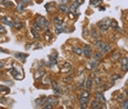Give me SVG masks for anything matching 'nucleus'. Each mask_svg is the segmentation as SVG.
<instances>
[{
	"label": "nucleus",
	"instance_id": "1",
	"mask_svg": "<svg viewBox=\"0 0 128 109\" xmlns=\"http://www.w3.org/2000/svg\"><path fill=\"white\" fill-rule=\"evenodd\" d=\"M110 21H112V20L104 19L97 23V26H98L99 30H102V31H107V30L110 28Z\"/></svg>",
	"mask_w": 128,
	"mask_h": 109
},
{
	"label": "nucleus",
	"instance_id": "2",
	"mask_svg": "<svg viewBox=\"0 0 128 109\" xmlns=\"http://www.w3.org/2000/svg\"><path fill=\"white\" fill-rule=\"evenodd\" d=\"M35 21H37V22L39 23V26H41L42 29H48L49 26H50V24H49V21H48L46 19H45L44 17L39 16V18H38L37 20H35Z\"/></svg>",
	"mask_w": 128,
	"mask_h": 109
},
{
	"label": "nucleus",
	"instance_id": "3",
	"mask_svg": "<svg viewBox=\"0 0 128 109\" xmlns=\"http://www.w3.org/2000/svg\"><path fill=\"white\" fill-rule=\"evenodd\" d=\"M78 100H80L81 104V108H85L86 105H88V101H90V97H84V96H78Z\"/></svg>",
	"mask_w": 128,
	"mask_h": 109
},
{
	"label": "nucleus",
	"instance_id": "4",
	"mask_svg": "<svg viewBox=\"0 0 128 109\" xmlns=\"http://www.w3.org/2000/svg\"><path fill=\"white\" fill-rule=\"evenodd\" d=\"M120 66H122V71L123 72H127L128 71V57H123L120 61Z\"/></svg>",
	"mask_w": 128,
	"mask_h": 109
},
{
	"label": "nucleus",
	"instance_id": "5",
	"mask_svg": "<svg viewBox=\"0 0 128 109\" xmlns=\"http://www.w3.org/2000/svg\"><path fill=\"white\" fill-rule=\"evenodd\" d=\"M83 54L86 56V57L90 58L92 55H93V53H92V48H91L90 45H85L83 48Z\"/></svg>",
	"mask_w": 128,
	"mask_h": 109
},
{
	"label": "nucleus",
	"instance_id": "6",
	"mask_svg": "<svg viewBox=\"0 0 128 109\" xmlns=\"http://www.w3.org/2000/svg\"><path fill=\"white\" fill-rule=\"evenodd\" d=\"M55 30H56V32L58 33H62L64 31V29H65V24L63 23V21L62 22H59V23H55Z\"/></svg>",
	"mask_w": 128,
	"mask_h": 109
},
{
	"label": "nucleus",
	"instance_id": "7",
	"mask_svg": "<svg viewBox=\"0 0 128 109\" xmlns=\"http://www.w3.org/2000/svg\"><path fill=\"white\" fill-rule=\"evenodd\" d=\"M1 21H2L3 24H7V26H13V24H14V22L10 19L9 17H2L1 18Z\"/></svg>",
	"mask_w": 128,
	"mask_h": 109
},
{
	"label": "nucleus",
	"instance_id": "8",
	"mask_svg": "<svg viewBox=\"0 0 128 109\" xmlns=\"http://www.w3.org/2000/svg\"><path fill=\"white\" fill-rule=\"evenodd\" d=\"M44 104H48V105H56L58 104V100L55 99L54 97H46V99H45V103Z\"/></svg>",
	"mask_w": 128,
	"mask_h": 109
},
{
	"label": "nucleus",
	"instance_id": "9",
	"mask_svg": "<svg viewBox=\"0 0 128 109\" xmlns=\"http://www.w3.org/2000/svg\"><path fill=\"white\" fill-rule=\"evenodd\" d=\"M95 99L98 100L101 104H105V103H106V99H105V97L103 96V94L96 93V94H95Z\"/></svg>",
	"mask_w": 128,
	"mask_h": 109
},
{
	"label": "nucleus",
	"instance_id": "10",
	"mask_svg": "<svg viewBox=\"0 0 128 109\" xmlns=\"http://www.w3.org/2000/svg\"><path fill=\"white\" fill-rule=\"evenodd\" d=\"M59 10H60L61 12H64V13L70 12V8H69L66 4H64V3H60V6H59Z\"/></svg>",
	"mask_w": 128,
	"mask_h": 109
},
{
	"label": "nucleus",
	"instance_id": "11",
	"mask_svg": "<svg viewBox=\"0 0 128 109\" xmlns=\"http://www.w3.org/2000/svg\"><path fill=\"white\" fill-rule=\"evenodd\" d=\"M10 73H11V75H12L16 79H21V76H20V74L18 73V71H17L16 68H11V70H10Z\"/></svg>",
	"mask_w": 128,
	"mask_h": 109
},
{
	"label": "nucleus",
	"instance_id": "12",
	"mask_svg": "<svg viewBox=\"0 0 128 109\" xmlns=\"http://www.w3.org/2000/svg\"><path fill=\"white\" fill-rule=\"evenodd\" d=\"M85 88L88 90L92 88V77L91 76H88L86 78V80H85Z\"/></svg>",
	"mask_w": 128,
	"mask_h": 109
},
{
	"label": "nucleus",
	"instance_id": "13",
	"mask_svg": "<svg viewBox=\"0 0 128 109\" xmlns=\"http://www.w3.org/2000/svg\"><path fill=\"white\" fill-rule=\"evenodd\" d=\"M91 108H93V109H98L101 108V103H99L98 100H94V101H92L91 103Z\"/></svg>",
	"mask_w": 128,
	"mask_h": 109
},
{
	"label": "nucleus",
	"instance_id": "14",
	"mask_svg": "<svg viewBox=\"0 0 128 109\" xmlns=\"http://www.w3.org/2000/svg\"><path fill=\"white\" fill-rule=\"evenodd\" d=\"M110 50H112V46H110V44H108V43H105V44H104V46H103V48H102V52H103V53H108V52H110Z\"/></svg>",
	"mask_w": 128,
	"mask_h": 109
},
{
	"label": "nucleus",
	"instance_id": "15",
	"mask_svg": "<svg viewBox=\"0 0 128 109\" xmlns=\"http://www.w3.org/2000/svg\"><path fill=\"white\" fill-rule=\"evenodd\" d=\"M72 51H73L75 54H77V55H82V54H83V48H78V46H74V48H72Z\"/></svg>",
	"mask_w": 128,
	"mask_h": 109
},
{
	"label": "nucleus",
	"instance_id": "16",
	"mask_svg": "<svg viewBox=\"0 0 128 109\" xmlns=\"http://www.w3.org/2000/svg\"><path fill=\"white\" fill-rule=\"evenodd\" d=\"M119 57H120V53L119 52H113V54H112V61L116 62V61H118Z\"/></svg>",
	"mask_w": 128,
	"mask_h": 109
},
{
	"label": "nucleus",
	"instance_id": "17",
	"mask_svg": "<svg viewBox=\"0 0 128 109\" xmlns=\"http://www.w3.org/2000/svg\"><path fill=\"white\" fill-rule=\"evenodd\" d=\"M45 99H46V97H41V98H38V99H35V104H37V106H40V105H44Z\"/></svg>",
	"mask_w": 128,
	"mask_h": 109
},
{
	"label": "nucleus",
	"instance_id": "18",
	"mask_svg": "<svg viewBox=\"0 0 128 109\" xmlns=\"http://www.w3.org/2000/svg\"><path fill=\"white\" fill-rule=\"evenodd\" d=\"M91 34H92V38H93L94 40H97V39L99 38V34H98V32H97V30L96 29L91 30Z\"/></svg>",
	"mask_w": 128,
	"mask_h": 109
},
{
	"label": "nucleus",
	"instance_id": "19",
	"mask_svg": "<svg viewBox=\"0 0 128 109\" xmlns=\"http://www.w3.org/2000/svg\"><path fill=\"white\" fill-rule=\"evenodd\" d=\"M56 57H58V53L56 52H53L51 54V56H50V62H51V64H54L55 62V60H56Z\"/></svg>",
	"mask_w": 128,
	"mask_h": 109
},
{
	"label": "nucleus",
	"instance_id": "20",
	"mask_svg": "<svg viewBox=\"0 0 128 109\" xmlns=\"http://www.w3.org/2000/svg\"><path fill=\"white\" fill-rule=\"evenodd\" d=\"M14 56H16L17 58L22 60V61H24V60L28 57V55H27V54H21V53H16V54H14Z\"/></svg>",
	"mask_w": 128,
	"mask_h": 109
},
{
	"label": "nucleus",
	"instance_id": "21",
	"mask_svg": "<svg viewBox=\"0 0 128 109\" xmlns=\"http://www.w3.org/2000/svg\"><path fill=\"white\" fill-rule=\"evenodd\" d=\"M110 26H112L113 29L115 30V31H117V30L119 29V26H118V23L116 22L115 20H112V21H110Z\"/></svg>",
	"mask_w": 128,
	"mask_h": 109
},
{
	"label": "nucleus",
	"instance_id": "22",
	"mask_svg": "<svg viewBox=\"0 0 128 109\" xmlns=\"http://www.w3.org/2000/svg\"><path fill=\"white\" fill-rule=\"evenodd\" d=\"M3 6L7 7V8H13L14 7V4H13L12 1H9V0H6L5 1V3H3Z\"/></svg>",
	"mask_w": 128,
	"mask_h": 109
},
{
	"label": "nucleus",
	"instance_id": "23",
	"mask_svg": "<svg viewBox=\"0 0 128 109\" xmlns=\"http://www.w3.org/2000/svg\"><path fill=\"white\" fill-rule=\"evenodd\" d=\"M104 44H105V43H104L103 41H97V40H96V42H95V45L99 48V50H101V51H102V48H103V46H104Z\"/></svg>",
	"mask_w": 128,
	"mask_h": 109
},
{
	"label": "nucleus",
	"instance_id": "24",
	"mask_svg": "<svg viewBox=\"0 0 128 109\" xmlns=\"http://www.w3.org/2000/svg\"><path fill=\"white\" fill-rule=\"evenodd\" d=\"M52 85H53V89H54L55 93H56V94H60V87H59L58 83H53Z\"/></svg>",
	"mask_w": 128,
	"mask_h": 109
},
{
	"label": "nucleus",
	"instance_id": "25",
	"mask_svg": "<svg viewBox=\"0 0 128 109\" xmlns=\"http://www.w3.org/2000/svg\"><path fill=\"white\" fill-rule=\"evenodd\" d=\"M99 3H102V0H91L90 1V4L91 6H97Z\"/></svg>",
	"mask_w": 128,
	"mask_h": 109
},
{
	"label": "nucleus",
	"instance_id": "26",
	"mask_svg": "<svg viewBox=\"0 0 128 109\" xmlns=\"http://www.w3.org/2000/svg\"><path fill=\"white\" fill-rule=\"evenodd\" d=\"M119 78H122V75H119V74H115V75H113V76L110 77L112 82H115V80L119 79Z\"/></svg>",
	"mask_w": 128,
	"mask_h": 109
},
{
	"label": "nucleus",
	"instance_id": "27",
	"mask_svg": "<svg viewBox=\"0 0 128 109\" xmlns=\"http://www.w3.org/2000/svg\"><path fill=\"white\" fill-rule=\"evenodd\" d=\"M23 10H24V7H23V3L20 2L18 6H17V11H19V12H22Z\"/></svg>",
	"mask_w": 128,
	"mask_h": 109
},
{
	"label": "nucleus",
	"instance_id": "28",
	"mask_svg": "<svg viewBox=\"0 0 128 109\" xmlns=\"http://www.w3.org/2000/svg\"><path fill=\"white\" fill-rule=\"evenodd\" d=\"M13 26L16 28V29L20 30L21 28H22V22H19V21H17V22H14V24H13Z\"/></svg>",
	"mask_w": 128,
	"mask_h": 109
},
{
	"label": "nucleus",
	"instance_id": "29",
	"mask_svg": "<svg viewBox=\"0 0 128 109\" xmlns=\"http://www.w3.org/2000/svg\"><path fill=\"white\" fill-rule=\"evenodd\" d=\"M98 64V62H97V60H95V61H93L92 63L90 64V67H91V70H94L95 68V66Z\"/></svg>",
	"mask_w": 128,
	"mask_h": 109
},
{
	"label": "nucleus",
	"instance_id": "30",
	"mask_svg": "<svg viewBox=\"0 0 128 109\" xmlns=\"http://www.w3.org/2000/svg\"><path fill=\"white\" fill-rule=\"evenodd\" d=\"M120 108L128 109V99H124V101H123V105L120 106Z\"/></svg>",
	"mask_w": 128,
	"mask_h": 109
},
{
	"label": "nucleus",
	"instance_id": "31",
	"mask_svg": "<svg viewBox=\"0 0 128 109\" xmlns=\"http://www.w3.org/2000/svg\"><path fill=\"white\" fill-rule=\"evenodd\" d=\"M69 70H72V66H71L70 64H67V63H66V64L63 66V72H67Z\"/></svg>",
	"mask_w": 128,
	"mask_h": 109
},
{
	"label": "nucleus",
	"instance_id": "32",
	"mask_svg": "<svg viewBox=\"0 0 128 109\" xmlns=\"http://www.w3.org/2000/svg\"><path fill=\"white\" fill-rule=\"evenodd\" d=\"M33 29H35V30H38L39 31V30H41L42 28L39 26V23L37 22V21H34V22H33Z\"/></svg>",
	"mask_w": 128,
	"mask_h": 109
},
{
	"label": "nucleus",
	"instance_id": "33",
	"mask_svg": "<svg viewBox=\"0 0 128 109\" xmlns=\"http://www.w3.org/2000/svg\"><path fill=\"white\" fill-rule=\"evenodd\" d=\"M84 87H85V80H83L81 84H78V86H77V89H83Z\"/></svg>",
	"mask_w": 128,
	"mask_h": 109
},
{
	"label": "nucleus",
	"instance_id": "34",
	"mask_svg": "<svg viewBox=\"0 0 128 109\" xmlns=\"http://www.w3.org/2000/svg\"><path fill=\"white\" fill-rule=\"evenodd\" d=\"M94 58H95V60H97V61H98V60H101V58H102V54H101L99 52H97V53H96V54L94 55Z\"/></svg>",
	"mask_w": 128,
	"mask_h": 109
},
{
	"label": "nucleus",
	"instance_id": "35",
	"mask_svg": "<svg viewBox=\"0 0 128 109\" xmlns=\"http://www.w3.org/2000/svg\"><path fill=\"white\" fill-rule=\"evenodd\" d=\"M94 82H95L96 85H98V84L102 83V78H101V77H96L95 79H94Z\"/></svg>",
	"mask_w": 128,
	"mask_h": 109
},
{
	"label": "nucleus",
	"instance_id": "36",
	"mask_svg": "<svg viewBox=\"0 0 128 109\" xmlns=\"http://www.w3.org/2000/svg\"><path fill=\"white\" fill-rule=\"evenodd\" d=\"M43 83H44V84H50V83H51V80H50V78H49V76L44 77V79H43Z\"/></svg>",
	"mask_w": 128,
	"mask_h": 109
},
{
	"label": "nucleus",
	"instance_id": "37",
	"mask_svg": "<svg viewBox=\"0 0 128 109\" xmlns=\"http://www.w3.org/2000/svg\"><path fill=\"white\" fill-rule=\"evenodd\" d=\"M0 90L1 92H5V93H8L9 92V88H5V86H1L0 87Z\"/></svg>",
	"mask_w": 128,
	"mask_h": 109
},
{
	"label": "nucleus",
	"instance_id": "38",
	"mask_svg": "<svg viewBox=\"0 0 128 109\" xmlns=\"http://www.w3.org/2000/svg\"><path fill=\"white\" fill-rule=\"evenodd\" d=\"M0 33H6V28L0 24Z\"/></svg>",
	"mask_w": 128,
	"mask_h": 109
},
{
	"label": "nucleus",
	"instance_id": "39",
	"mask_svg": "<svg viewBox=\"0 0 128 109\" xmlns=\"http://www.w3.org/2000/svg\"><path fill=\"white\" fill-rule=\"evenodd\" d=\"M124 99H125V96H124V95H119L118 98H117L118 101H122V100H124Z\"/></svg>",
	"mask_w": 128,
	"mask_h": 109
},
{
	"label": "nucleus",
	"instance_id": "40",
	"mask_svg": "<svg viewBox=\"0 0 128 109\" xmlns=\"http://www.w3.org/2000/svg\"><path fill=\"white\" fill-rule=\"evenodd\" d=\"M59 22H62V20H61V19H59V18H56V17H55V18H54V23H59Z\"/></svg>",
	"mask_w": 128,
	"mask_h": 109
},
{
	"label": "nucleus",
	"instance_id": "41",
	"mask_svg": "<svg viewBox=\"0 0 128 109\" xmlns=\"http://www.w3.org/2000/svg\"><path fill=\"white\" fill-rule=\"evenodd\" d=\"M59 2L60 3H64V4H66L69 2V0H59Z\"/></svg>",
	"mask_w": 128,
	"mask_h": 109
},
{
	"label": "nucleus",
	"instance_id": "42",
	"mask_svg": "<svg viewBox=\"0 0 128 109\" xmlns=\"http://www.w3.org/2000/svg\"><path fill=\"white\" fill-rule=\"evenodd\" d=\"M21 3H30V0H20Z\"/></svg>",
	"mask_w": 128,
	"mask_h": 109
},
{
	"label": "nucleus",
	"instance_id": "43",
	"mask_svg": "<svg viewBox=\"0 0 128 109\" xmlns=\"http://www.w3.org/2000/svg\"><path fill=\"white\" fill-rule=\"evenodd\" d=\"M3 67V63L2 62H0V68H2Z\"/></svg>",
	"mask_w": 128,
	"mask_h": 109
},
{
	"label": "nucleus",
	"instance_id": "44",
	"mask_svg": "<svg viewBox=\"0 0 128 109\" xmlns=\"http://www.w3.org/2000/svg\"><path fill=\"white\" fill-rule=\"evenodd\" d=\"M1 52H3V48H0V53H1Z\"/></svg>",
	"mask_w": 128,
	"mask_h": 109
},
{
	"label": "nucleus",
	"instance_id": "45",
	"mask_svg": "<svg viewBox=\"0 0 128 109\" xmlns=\"http://www.w3.org/2000/svg\"><path fill=\"white\" fill-rule=\"evenodd\" d=\"M1 9H2V8H1V6H0V12H1Z\"/></svg>",
	"mask_w": 128,
	"mask_h": 109
}]
</instances>
